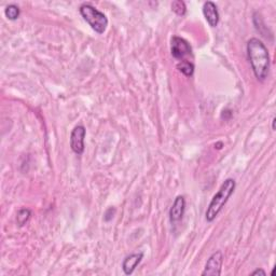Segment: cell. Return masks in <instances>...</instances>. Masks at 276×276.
Returning a JSON list of instances; mask_svg holds the SVG:
<instances>
[{
    "mask_svg": "<svg viewBox=\"0 0 276 276\" xmlns=\"http://www.w3.org/2000/svg\"><path fill=\"white\" fill-rule=\"evenodd\" d=\"M247 54L256 78L264 81L270 71V54L265 44L258 38H251L247 42Z\"/></svg>",
    "mask_w": 276,
    "mask_h": 276,
    "instance_id": "6da1fadb",
    "label": "cell"
},
{
    "mask_svg": "<svg viewBox=\"0 0 276 276\" xmlns=\"http://www.w3.org/2000/svg\"><path fill=\"white\" fill-rule=\"evenodd\" d=\"M235 187H237V182H235L233 178H228V179L224 180L220 188H219L218 192L213 197L206 209L205 219L207 222H213L215 220L216 217L226 204V202L229 201V199L234 193Z\"/></svg>",
    "mask_w": 276,
    "mask_h": 276,
    "instance_id": "7a4b0ae2",
    "label": "cell"
},
{
    "mask_svg": "<svg viewBox=\"0 0 276 276\" xmlns=\"http://www.w3.org/2000/svg\"><path fill=\"white\" fill-rule=\"evenodd\" d=\"M80 14L83 20L97 34H104L108 26V19L103 12L99 11L90 4H83L80 7Z\"/></svg>",
    "mask_w": 276,
    "mask_h": 276,
    "instance_id": "3957f363",
    "label": "cell"
},
{
    "mask_svg": "<svg viewBox=\"0 0 276 276\" xmlns=\"http://www.w3.org/2000/svg\"><path fill=\"white\" fill-rule=\"evenodd\" d=\"M222 263H223V255L220 250H218L208 258V260L204 267V271L202 272V275L203 276L221 275Z\"/></svg>",
    "mask_w": 276,
    "mask_h": 276,
    "instance_id": "277c9868",
    "label": "cell"
},
{
    "mask_svg": "<svg viewBox=\"0 0 276 276\" xmlns=\"http://www.w3.org/2000/svg\"><path fill=\"white\" fill-rule=\"evenodd\" d=\"M86 129L83 125H77L72 129L70 135V148L78 156H81L84 152V138Z\"/></svg>",
    "mask_w": 276,
    "mask_h": 276,
    "instance_id": "5b68a950",
    "label": "cell"
},
{
    "mask_svg": "<svg viewBox=\"0 0 276 276\" xmlns=\"http://www.w3.org/2000/svg\"><path fill=\"white\" fill-rule=\"evenodd\" d=\"M170 52L174 59L183 61L187 55L191 54V47L185 39L174 36L170 40Z\"/></svg>",
    "mask_w": 276,
    "mask_h": 276,
    "instance_id": "8992f818",
    "label": "cell"
},
{
    "mask_svg": "<svg viewBox=\"0 0 276 276\" xmlns=\"http://www.w3.org/2000/svg\"><path fill=\"white\" fill-rule=\"evenodd\" d=\"M185 209H186V200L183 197L178 196L172 207L169 209V220L172 223H177L179 222L185 214Z\"/></svg>",
    "mask_w": 276,
    "mask_h": 276,
    "instance_id": "52a82bcc",
    "label": "cell"
},
{
    "mask_svg": "<svg viewBox=\"0 0 276 276\" xmlns=\"http://www.w3.org/2000/svg\"><path fill=\"white\" fill-rule=\"evenodd\" d=\"M203 14H204V18L209 24V26L216 27L219 23V12L217 9V6L213 2H206L203 5Z\"/></svg>",
    "mask_w": 276,
    "mask_h": 276,
    "instance_id": "ba28073f",
    "label": "cell"
},
{
    "mask_svg": "<svg viewBox=\"0 0 276 276\" xmlns=\"http://www.w3.org/2000/svg\"><path fill=\"white\" fill-rule=\"evenodd\" d=\"M144 258V253L132 254L126 256L122 262V270L125 275H131L135 271L137 265L140 264Z\"/></svg>",
    "mask_w": 276,
    "mask_h": 276,
    "instance_id": "9c48e42d",
    "label": "cell"
},
{
    "mask_svg": "<svg viewBox=\"0 0 276 276\" xmlns=\"http://www.w3.org/2000/svg\"><path fill=\"white\" fill-rule=\"evenodd\" d=\"M177 68L187 77H191L194 72V65L188 61H181L177 65Z\"/></svg>",
    "mask_w": 276,
    "mask_h": 276,
    "instance_id": "30bf717a",
    "label": "cell"
},
{
    "mask_svg": "<svg viewBox=\"0 0 276 276\" xmlns=\"http://www.w3.org/2000/svg\"><path fill=\"white\" fill-rule=\"evenodd\" d=\"M20 13V8L16 5H9L5 9V15L10 21H15L16 19H19Z\"/></svg>",
    "mask_w": 276,
    "mask_h": 276,
    "instance_id": "8fae6325",
    "label": "cell"
},
{
    "mask_svg": "<svg viewBox=\"0 0 276 276\" xmlns=\"http://www.w3.org/2000/svg\"><path fill=\"white\" fill-rule=\"evenodd\" d=\"M30 216H31V212L28 208H23L19 210L18 216H16V221H18V224L20 226L25 225L30 219Z\"/></svg>",
    "mask_w": 276,
    "mask_h": 276,
    "instance_id": "7c38bea8",
    "label": "cell"
},
{
    "mask_svg": "<svg viewBox=\"0 0 276 276\" xmlns=\"http://www.w3.org/2000/svg\"><path fill=\"white\" fill-rule=\"evenodd\" d=\"M172 10L178 15V16H185L187 13V7L186 4L181 0H175L172 3Z\"/></svg>",
    "mask_w": 276,
    "mask_h": 276,
    "instance_id": "4fadbf2b",
    "label": "cell"
},
{
    "mask_svg": "<svg viewBox=\"0 0 276 276\" xmlns=\"http://www.w3.org/2000/svg\"><path fill=\"white\" fill-rule=\"evenodd\" d=\"M251 275H254V276H256V275H262V276H265L266 273H265V271L262 270V269H257L256 271H254L253 273H251Z\"/></svg>",
    "mask_w": 276,
    "mask_h": 276,
    "instance_id": "5bb4252c",
    "label": "cell"
},
{
    "mask_svg": "<svg viewBox=\"0 0 276 276\" xmlns=\"http://www.w3.org/2000/svg\"><path fill=\"white\" fill-rule=\"evenodd\" d=\"M221 146H222V143L220 142V143H217L216 145H215V148H217V149H221Z\"/></svg>",
    "mask_w": 276,
    "mask_h": 276,
    "instance_id": "9a60e30c",
    "label": "cell"
},
{
    "mask_svg": "<svg viewBox=\"0 0 276 276\" xmlns=\"http://www.w3.org/2000/svg\"><path fill=\"white\" fill-rule=\"evenodd\" d=\"M275 121H276L275 118H273V121H272V128L273 129H275Z\"/></svg>",
    "mask_w": 276,
    "mask_h": 276,
    "instance_id": "2e32d148",
    "label": "cell"
}]
</instances>
